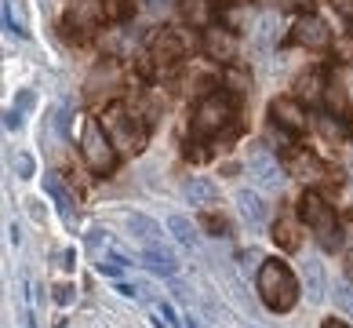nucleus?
<instances>
[{"label": "nucleus", "instance_id": "nucleus-9", "mask_svg": "<svg viewBox=\"0 0 353 328\" xmlns=\"http://www.w3.org/2000/svg\"><path fill=\"white\" fill-rule=\"evenodd\" d=\"M182 51H186V44H182V37L175 30H157L150 37V59L157 66H172L182 59Z\"/></svg>", "mask_w": 353, "mask_h": 328}, {"label": "nucleus", "instance_id": "nucleus-35", "mask_svg": "<svg viewBox=\"0 0 353 328\" xmlns=\"http://www.w3.org/2000/svg\"><path fill=\"white\" fill-rule=\"evenodd\" d=\"M335 8L343 11V15H353V0H335Z\"/></svg>", "mask_w": 353, "mask_h": 328}, {"label": "nucleus", "instance_id": "nucleus-5", "mask_svg": "<svg viewBox=\"0 0 353 328\" xmlns=\"http://www.w3.org/2000/svg\"><path fill=\"white\" fill-rule=\"evenodd\" d=\"M81 153H84V161L91 172H99V175H110L113 168H117V150H113V139H110V131L102 128L99 121H88L84 131H81Z\"/></svg>", "mask_w": 353, "mask_h": 328}, {"label": "nucleus", "instance_id": "nucleus-1", "mask_svg": "<svg viewBox=\"0 0 353 328\" xmlns=\"http://www.w3.org/2000/svg\"><path fill=\"white\" fill-rule=\"evenodd\" d=\"M299 292H303V288H299L295 273L288 270V262H281V259L263 262V270H259V296H263L266 310L288 313L299 303Z\"/></svg>", "mask_w": 353, "mask_h": 328}, {"label": "nucleus", "instance_id": "nucleus-7", "mask_svg": "<svg viewBox=\"0 0 353 328\" xmlns=\"http://www.w3.org/2000/svg\"><path fill=\"white\" fill-rule=\"evenodd\" d=\"M295 41L303 44V48H313V51H324L332 44V30H328V22L317 19V15H303L295 22Z\"/></svg>", "mask_w": 353, "mask_h": 328}, {"label": "nucleus", "instance_id": "nucleus-34", "mask_svg": "<svg viewBox=\"0 0 353 328\" xmlns=\"http://www.w3.org/2000/svg\"><path fill=\"white\" fill-rule=\"evenodd\" d=\"M33 106V91H19V110H30Z\"/></svg>", "mask_w": 353, "mask_h": 328}, {"label": "nucleus", "instance_id": "nucleus-33", "mask_svg": "<svg viewBox=\"0 0 353 328\" xmlns=\"http://www.w3.org/2000/svg\"><path fill=\"white\" fill-rule=\"evenodd\" d=\"M55 299H59V303H73V288H66V284H62V288H55Z\"/></svg>", "mask_w": 353, "mask_h": 328}, {"label": "nucleus", "instance_id": "nucleus-39", "mask_svg": "<svg viewBox=\"0 0 353 328\" xmlns=\"http://www.w3.org/2000/svg\"><path fill=\"white\" fill-rule=\"evenodd\" d=\"M153 4H168V0H153Z\"/></svg>", "mask_w": 353, "mask_h": 328}, {"label": "nucleus", "instance_id": "nucleus-12", "mask_svg": "<svg viewBox=\"0 0 353 328\" xmlns=\"http://www.w3.org/2000/svg\"><path fill=\"white\" fill-rule=\"evenodd\" d=\"M324 95H328V77H324V70H310L295 81V99L303 102V106H313V102H321Z\"/></svg>", "mask_w": 353, "mask_h": 328}, {"label": "nucleus", "instance_id": "nucleus-22", "mask_svg": "<svg viewBox=\"0 0 353 328\" xmlns=\"http://www.w3.org/2000/svg\"><path fill=\"white\" fill-rule=\"evenodd\" d=\"M255 41H259V48H270L273 41H277V15H263V19H259Z\"/></svg>", "mask_w": 353, "mask_h": 328}, {"label": "nucleus", "instance_id": "nucleus-15", "mask_svg": "<svg viewBox=\"0 0 353 328\" xmlns=\"http://www.w3.org/2000/svg\"><path fill=\"white\" fill-rule=\"evenodd\" d=\"M142 262H146V270H153L157 278H172V273L179 270V259L168 252L164 244H146L142 248Z\"/></svg>", "mask_w": 353, "mask_h": 328}, {"label": "nucleus", "instance_id": "nucleus-13", "mask_svg": "<svg viewBox=\"0 0 353 328\" xmlns=\"http://www.w3.org/2000/svg\"><path fill=\"white\" fill-rule=\"evenodd\" d=\"M44 190H48L51 201L59 204V215L66 219V222H77V197L70 193V186H66V182H62L55 172H48V175H44Z\"/></svg>", "mask_w": 353, "mask_h": 328}, {"label": "nucleus", "instance_id": "nucleus-36", "mask_svg": "<svg viewBox=\"0 0 353 328\" xmlns=\"http://www.w3.org/2000/svg\"><path fill=\"white\" fill-rule=\"evenodd\" d=\"M102 241H106V238H102V230H91V238H88V244H91V248H99Z\"/></svg>", "mask_w": 353, "mask_h": 328}, {"label": "nucleus", "instance_id": "nucleus-21", "mask_svg": "<svg viewBox=\"0 0 353 328\" xmlns=\"http://www.w3.org/2000/svg\"><path fill=\"white\" fill-rule=\"evenodd\" d=\"M332 299H335V307H339V310L353 318V281H339V284L332 288Z\"/></svg>", "mask_w": 353, "mask_h": 328}, {"label": "nucleus", "instance_id": "nucleus-11", "mask_svg": "<svg viewBox=\"0 0 353 328\" xmlns=\"http://www.w3.org/2000/svg\"><path fill=\"white\" fill-rule=\"evenodd\" d=\"M303 292L313 307L324 303V296H328V278H324L321 259H303Z\"/></svg>", "mask_w": 353, "mask_h": 328}, {"label": "nucleus", "instance_id": "nucleus-14", "mask_svg": "<svg viewBox=\"0 0 353 328\" xmlns=\"http://www.w3.org/2000/svg\"><path fill=\"white\" fill-rule=\"evenodd\" d=\"M237 208H241V215H244V222L252 230H263L270 222V208L263 204V197H259L255 190H241L237 193Z\"/></svg>", "mask_w": 353, "mask_h": 328}, {"label": "nucleus", "instance_id": "nucleus-6", "mask_svg": "<svg viewBox=\"0 0 353 328\" xmlns=\"http://www.w3.org/2000/svg\"><path fill=\"white\" fill-rule=\"evenodd\" d=\"M204 55L222 62V66H233V59H237V37L226 26H208L204 30Z\"/></svg>", "mask_w": 353, "mask_h": 328}, {"label": "nucleus", "instance_id": "nucleus-4", "mask_svg": "<svg viewBox=\"0 0 353 328\" xmlns=\"http://www.w3.org/2000/svg\"><path fill=\"white\" fill-rule=\"evenodd\" d=\"M233 124V99L226 91H215V95H204L197 113H193V135L201 139H215L219 131H226Z\"/></svg>", "mask_w": 353, "mask_h": 328}, {"label": "nucleus", "instance_id": "nucleus-20", "mask_svg": "<svg viewBox=\"0 0 353 328\" xmlns=\"http://www.w3.org/2000/svg\"><path fill=\"white\" fill-rule=\"evenodd\" d=\"M168 230L175 233V241H179V244L197 248V230H193V222H190L186 215H172V219H168Z\"/></svg>", "mask_w": 353, "mask_h": 328}, {"label": "nucleus", "instance_id": "nucleus-29", "mask_svg": "<svg viewBox=\"0 0 353 328\" xmlns=\"http://www.w3.org/2000/svg\"><path fill=\"white\" fill-rule=\"evenodd\" d=\"M33 168H37V164H33L30 153H19V157H15V172H19V179H30Z\"/></svg>", "mask_w": 353, "mask_h": 328}, {"label": "nucleus", "instance_id": "nucleus-16", "mask_svg": "<svg viewBox=\"0 0 353 328\" xmlns=\"http://www.w3.org/2000/svg\"><path fill=\"white\" fill-rule=\"evenodd\" d=\"M182 22L193 30H208L215 22V4L212 0H182Z\"/></svg>", "mask_w": 353, "mask_h": 328}, {"label": "nucleus", "instance_id": "nucleus-31", "mask_svg": "<svg viewBox=\"0 0 353 328\" xmlns=\"http://www.w3.org/2000/svg\"><path fill=\"white\" fill-rule=\"evenodd\" d=\"M4 128H8V131H19V128H22V110H19V106L4 113Z\"/></svg>", "mask_w": 353, "mask_h": 328}, {"label": "nucleus", "instance_id": "nucleus-26", "mask_svg": "<svg viewBox=\"0 0 353 328\" xmlns=\"http://www.w3.org/2000/svg\"><path fill=\"white\" fill-rule=\"evenodd\" d=\"M226 84H230V95H244L252 81H248V73H241L237 66H230V70H226Z\"/></svg>", "mask_w": 353, "mask_h": 328}, {"label": "nucleus", "instance_id": "nucleus-17", "mask_svg": "<svg viewBox=\"0 0 353 328\" xmlns=\"http://www.w3.org/2000/svg\"><path fill=\"white\" fill-rule=\"evenodd\" d=\"M128 222V233H135L139 241H146V244H161V226L150 219V215H142V212H128L124 215Z\"/></svg>", "mask_w": 353, "mask_h": 328}, {"label": "nucleus", "instance_id": "nucleus-25", "mask_svg": "<svg viewBox=\"0 0 353 328\" xmlns=\"http://www.w3.org/2000/svg\"><path fill=\"white\" fill-rule=\"evenodd\" d=\"M324 99H328L332 102V110H335V117H346V95H343V84H339V81H332L328 84V95H324Z\"/></svg>", "mask_w": 353, "mask_h": 328}, {"label": "nucleus", "instance_id": "nucleus-18", "mask_svg": "<svg viewBox=\"0 0 353 328\" xmlns=\"http://www.w3.org/2000/svg\"><path fill=\"white\" fill-rule=\"evenodd\" d=\"M215 197H219L215 182H208V179H190V182H186V201H190V204L204 208V204H215Z\"/></svg>", "mask_w": 353, "mask_h": 328}, {"label": "nucleus", "instance_id": "nucleus-28", "mask_svg": "<svg viewBox=\"0 0 353 328\" xmlns=\"http://www.w3.org/2000/svg\"><path fill=\"white\" fill-rule=\"evenodd\" d=\"M106 11H110V19H132V0H110L106 4Z\"/></svg>", "mask_w": 353, "mask_h": 328}, {"label": "nucleus", "instance_id": "nucleus-27", "mask_svg": "<svg viewBox=\"0 0 353 328\" xmlns=\"http://www.w3.org/2000/svg\"><path fill=\"white\" fill-rule=\"evenodd\" d=\"M241 270L244 273H259V270H263V255H259V248H248V252L241 255Z\"/></svg>", "mask_w": 353, "mask_h": 328}, {"label": "nucleus", "instance_id": "nucleus-2", "mask_svg": "<svg viewBox=\"0 0 353 328\" xmlns=\"http://www.w3.org/2000/svg\"><path fill=\"white\" fill-rule=\"evenodd\" d=\"M299 215H303L306 226H313L317 244L324 252H339V248H343V230H339V222H335V212L317 190H306L299 197Z\"/></svg>", "mask_w": 353, "mask_h": 328}, {"label": "nucleus", "instance_id": "nucleus-30", "mask_svg": "<svg viewBox=\"0 0 353 328\" xmlns=\"http://www.w3.org/2000/svg\"><path fill=\"white\" fill-rule=\"evenodd\" d=\"M204 226L212 230V238H226V222H222L219 215H208V219H204Z\"/></svg>", "mask_w": 353, "mask_h": 328}, {"label": "nucleus", "instance_id": "nucleus-19", "mask_svg": "<svg viewBox=\"0 0 353 328\" xmlns=\"http://www.w3.org/2000/svg\"><path fill=\"white\" fill-rule=\"evenodd\" d=\"M273 241H277L281 248H299V222L292 219V215H284V219H277L273 222Z\"/></svg>", "mask_w": 353, "mask_h": 328}, {"label": "nucleus", "instance_id": "nucleus-10", "mask_svg": "<svg viewBox=\"0 0 353 328\" xmlns=\"http://www.w3.org/2000/svg\"><path fill=\"white\" fill-rule=\"evenodd\" d=\"M248 172H252V179L263 190H281L284 186V172H281V164L273 161L270 153H255L252 161H248Z\"/></svg>", "mask_w": 353, "mask_h": 328}, {"label": "nucleus", "instance_id": "nucleus-32", "mask_svg": "<svg viewBox=\"0 0 353 328\" xmlns=\"http://www.w3.org/2000/svg\"><path fill=\"white\" fill-rule=\"evenodd\" d=\"M321 131H324V135H343V128H339L335 121H328V117L321 121Z\"/></svg>", "mask_w": 353, "mask_h": 328}, {"label": "nucleus", "instance_id": "nucleus-37", "mask_svg": "<svg viewBox=\"0 0 353 328\" xmlns=\"http://www.w3.org/2000/svg\"><path fill=\"white\" fill-rule=\"evenodd\" d=\"M321 328H350V325H346V321H324Z\"/></svg>", "mask_w": 353, "mask_h": 328}, {"label": "nucleus", "instance_id": "nucleus-38", "mask_svg": "<svg viewBox=\"0 0 353 328\" xmlns=\"http://www.w3.org/2000/svg\"><path fill=\"white\" fill-rule=\"evenodd\" d=\"M350 281H353V262H350Z\"/></svg>", "mask_w": 353, "mask_h": 328}, {"label": "nucleus", "instance_id": "nucleus-8", "mask_svg": "<svg viewBox=\"0 0 353 328\" xmlns=\"http://www.w3.org/2000/svg\"><path fill=\"white\" fill-rule=\"evenodd\" d=\"M270 117H273V124H277V128L288 131V135L306 131V113H303V102H299V99H273Z\"/></svg>", "mask_w": 353, "mask_h": 328}, {"label": "nucleus", "instance_id": "nucleus-23", "mask_svg": "<svg viewBox=\"0 0 353 328\" xmlns=\"http://www.w3.org/2000/svg\"><path fill=\"white\" fill-rule=\"evenodd\" d=\"M70 113H73V110L66 106V102H62V106L55 110V117H51V128H55V135H59V139H70V121H73Z\"/></svg>", "mask_w": 353, "mask_h": 328}, {"label": "nucleus", "instance_id": "nucleus-3", "mask_svg": "<svg viewBox=\"0 0 353 328\" xmlns=\"http://www.w3.org/2000/svg\"><path fill=\"white\" fill-rule=\"evenodd\" d=\"M102 128L110 131L113 146H121L128 153H142V150H146V124H142V117H135L128 106H121V102H113V106L106 110Z\"/></svg>", "mask_w": 353, "mask_h": 328}, {"label": "nucleus", "instance_id": "nucleus-24", "mask_svg": "<svg viewBox=\"0 0 353 328\" xmlns=\"http://www.w3.org/2000/svg\"><path fill=\"white\" fill-rule=\"evenodd\" d=\"M4 30L15 33V37H26V22L15 15V4H11V0H4Z\"/></svg>", "mask_w": 353, "mask_h": 328}]
</instances>
